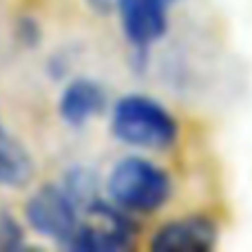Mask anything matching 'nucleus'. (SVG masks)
Returning <instances> with one entry per match:
<instances>
[{"mask_svg": "<svg viewBox=\"0 0 252 252\" xmlns=\"http://www.w3.org/2000/svg\"><path fill=\"white\" fill-rule=\"evenodd\" d=\"M109 192L124 210L139 215L157 213L173 195V179L146 157H124L109 177Z\"/></svg>", "mask_w": 252, "mask_h": 252, "instance_id": "f257e3e1", "label": "nucleus"}, {"mask_svg": "<svg viewBox=\"0 0 252 252\" xmlns=\"http://www.w3.org/2000/svg\"><path fill=\"white\" fill-rule=\"evenodd\" d=\"M115 137L139 148H170L179 137V124L164 104L146 95H126L115 104L111 120Z\"/></svg>", "mask_w": 252, "mask_h": 252, "instance_id": "f03ea898", "label": "nucleus"}, {"mask_svg": "<svg viewBox=\"0 0 252 252\" xmlns=\"http://www.w3.org/2000/svg\"><path fill=\"white\" fill-rule=\"evenodd\" d=\"M135 239V223L120 208L93 199L66 248L78 252H122Z\"/></svg>", "mask_w": 252, "mask_h": 252, "instance_id": "7ed1b4c3", "label": "nucleus"}, {"mask_svg": "<svg viewBox=\"0 0 252 252\" xmlns=\"http://www.w3.org/2000/svg\"><path fill=\"white\" fill-rule=\"evenodd\" d=\"M78 201L69 190L56 186H42L31 195L25 206L27 221L42 237L56 239L60 244H69L80 226Z\"/></svg>", "mask_w": 252, "mask_h": 252, "instance_id": "20e7f679", "label": "nucleus"}, {"mask_svg": "<svg viewBox=\"0 0 252 252\" xmlns=\"http://www.w3.org/2000/svg\"><path fill=\"white\" fill-rule=\"evenodd\" d=\"M219 244V226L210 215L195 213L166 221L153 232V252H208Z\"/></svg>", "mask_w": 252, "mask_h": 252, "instance_id": "39448f33", "label": "nucleus"}, {"mask_svg": "<svg viewBox=\"0 0 252 252\" xmlns=\"http://www.w3.org/2000/svg\"><path fill=\"white\" fill-rule=\"evenodd\" d=\"M175 0H120L118 11L124 35L137 49H146L168 29V9Z\"/></svg>", "mask_w": 252, "mask_h": 252, "instance_id": "423d86ee", "label": "nucleus"}, {"mask_svg": "<svg viewBox=\"0 0 252 252\" xmlns=\"http://www.w3.org/2000/svg\"><path fill=\"white\" fill-rule=\"evenodd\" d=\"M106 104L104 91L91 80H75L60 97V115L66 124L80 126L102 113Z\"/></svg>", "mask_w": 252, "mask_h": 252, "instance_id": "0eeeda50", "label": "nucleus"}, {"mask_svg": "<svg viewBox=\"0 0 252 252\" xmlns=\"http://www.w3.org/2000/svg\"><path fill=\"white\" fill-rule=\"evenodd\" d=\"M33 175V161L29 153L0 126V186H25Z\"/></svg>", "mask_w": 252, "mask_h": 252, "instance_id": "6e6552de", "label": "nucleus"}, {"mask_svg": "<svg viewBox=\"0 0 252 252\" xmlns=\"http://www.w3.org/2000/svg\"><path fill=\"white\" fill-rule=\"evenodd\" d=\"M22 228L7 210H0V252H13L22 248Z\"/></svg>", "mask_w": 252, "mask_h": 252, "instance_id": "1a4fd4ad", "label": "nucleus"}, {"mask_svg": "<svg viewBox=\"0 0 252 252\" xmlns=\"http://www.w3.org/2000/svg\"><path fill=\"white\" fill-rule=\"evenodd\" d=\"M118 2L120 0H89V4H91L93 9H97V11H111V9H118Z\"/></svg>", "mask_w": 252, "mask_h": 252, "instance_id": "9d476101", "label": "nucleus"}]
</instances>
